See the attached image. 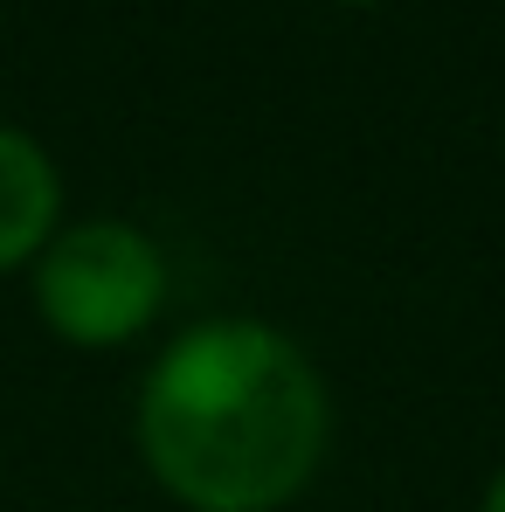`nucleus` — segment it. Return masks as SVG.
Segmentation results:
<instances>
[{
  "label": "nucleus",
  "mask_w": 505,
  "mask_h": 512,
  "mask_svg": "<svg viewBox=\"0 0 505 512\" xmlns=\"http://www.w3.org/2000/svg\"><path fill=\"white\" fill-rule=\"evenodd\" d=\"M167 305V256L132 222H70L35 256V312L63 346L111 353Z\"/></svg>",
  "instance_id": "obj_2"
},
{
  "label": "nucleus",
  "mask_w": 505,
  "mask_h": 512,
  "mask_svg": "<svg viewBox=\"0 0 505 512\" xmlns=\"http://www.w3.org/2000/svg\"><path fill=\"white\" fill-rule=\"evenodd\" d=\"M478 512H505V464L492 471V485H485V499H478Z\"/></svg>",
  "instance_id": "obj_4"
},
{
  "label": "nucleus",
  "mask_w": 505,
  "mask_h": 512,
  "mask_svg": "<svg viewBox=\"0 0 505 512\" xmlns=\"http://www.w3.org/2000/svg\"><path fill=\"white\" fill-rule=\"evenodd\" d=\"M333 436L312 353L263 319H201L139 381V450L187 512L291 506Z\"/></svg>",
  "instance_id": "obj_1"
},
{
  "label": "nucleus",
  "mask_w": 505,
  "mask_h": 512,
  "mask_svg": "<svg viewBox=\"0 0 505 512\" xmlns=\"http://www.w3.org/2000/svg\"><path fill=\"white\" fill-rule=\"evenodd\" d=\"M333 7H388V0H333Z\"/></svg>",
  "instance_id": "obj_5"
},
{
  "label": "nucleus",
  "mask_w": 505,
  "mask_h": 512,
  "mask_svg": "<svg viewBox=\"0 0 505 512\" xmlns=\"http://www.w3.org/2000/svg\"><path fill=\"white\" fill-rule=\"evenodd\" d=\"M56 229H63V180H56V160H49L28 132L0 125V277H7L14 263H35Z\"/></svg>",
  "instance_id": "obj_3"
}]
</instances>
